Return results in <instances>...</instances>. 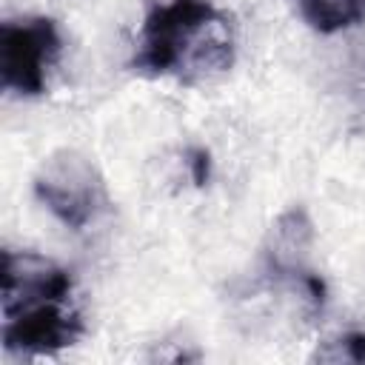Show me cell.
<instances>
[{
  "label": "cell",
  "mask_w": 365,
  "mask_h": 365,
  "mask_svg": "<svg viewBox=\"0 0 365 365\" xmlns=\"http://www.w3.org/2000/svg\"><path fill=\"white\" fill-rule=\"evenodd\" d=\"M237 37L231 17L211 0H163L145 14L131 68L145 77L197 83L234 66Z\"/></svg>",
  "instance_id": "1"
},
{
  "label": "cell",
  "mask_w": 365,
  "mask_h": 365,
  "mask_svg": "<svg viewBox=\"0 0 365 365\" xmlns=\"http://www.w3.org/2000/svg\"><path fill=\"white\" fill-rule=\"evenodd\" d=\"M34 197L71 231H86L111 205L103 174L86 154L74 148H60L43 160L40 171L34 174Z\"/></svg>",
  "instance_id": "2"
},
{
  "label": "cell",
  "mask_w": 365,
  "mask_h": 365,
  "mask_svg": "<svg viewBox=\"0 0 365 365\" xmlns=\"http://www.w3.org/2000/svg\"><path fill=\"white\" fill-rule=\"evenodd\" d=\"M60 57V31L51 17H17L0 23V86L20 97L46 91Z\"/></svg>",
  "instance_id": "3"
},
{
  "label": "cell",
  "mask_w": 365,
  "mask_h": 365,
  "mask_svg": "<svg viewBox=\"0 0 365 365\" xmlns=\"http://www.w3.org/2000/svg\"><path fill=\"white\" fill-rule=\"evenodd\" d=\"M74 288L71 274L37 251H0V311L3 319L34 305L68 302Z\"/></svg>",
  "instance_id": "4"
},
{
  "label": "cell",
  "mask_w": 365,
  "mask_h": 365,
  "mask_svg": "<svg viewBox=\"0 0 365 365\" xmlns=\"http://www.w3.org/2000/svg\"><path fill=\"white\" fill-rule=\"evenodd\" d=\"M83 334V319L68 302H46L3 322V348L9 354L48 356L71 348Z\"/></svg>",
  "instance_id": "5"
},
{
  "label": "cell",
  "mask_w": 365,
  "mask_h": 365,
  "mask_svg": "<svg viewBox=\"0 0 365 365\" xmlns=\"http://www.w3.org/2000/svg\"><path fill=\"white\" fill-rule=\"evenodd\" d=\"M302 20L319 34H336L365 20V0H297Z\"/></svg>",
  "instance_id": "6"
},
{
  "label": "cell",
  "mask_w": 365,
  "mask_h": 365,
  "mask_svg": "<svg viewBox=\"0 0 365 365\" xmlns=\"http://www.w3.org/2000/svg\"><path fill=\"white\" fill-rule=\"evenodd\" d=\"M317 359H322V362H354V365H365V331H348V334L325 342L317 351Z\"/></svg>",
  "instance_id": "7"
},
{
  "label": "cell",
  "mask_w": 365,
  "mask_h": 365,
  "mask_svg": "<svg viewBox=\"0 0 365 365\" xmlns=\"http://www.w3.org/2000/svg\"><path fill=\"white\" fill-rule=\"evenodd\" d=\"M185 165H188L191 182H194L197 188L208 185V180H211V154H208V148H202V145L188 148V154H185Z\"/></svg>",
  "instance_id": "8"
}]
</instances>
